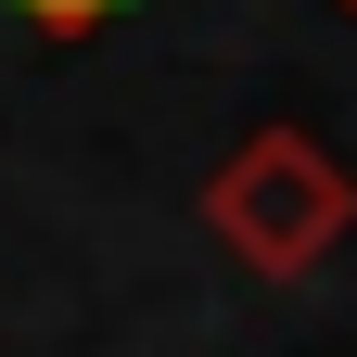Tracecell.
Instances as JSON below:
<instances>
[{
	"label": "cell",
	"mask_w": 357,
	"mask_h": 357,
	"mask_svg": "<svg viewBox=\"0 0 357 357\" xmlns=\"http://www.w3.org/2000/svg\"><path fill=\"white\" fill-rule=\"evenodd\" d=\"M332 13H344V26H357V0H332Z\"/></svg>",
	"instance_id": "cell-3"
},
{
	"label": "cell",
	"mask_w": 357,
	"mask_h": 357,
	"mask_svg": "<svg viewBox=\"0 0 357 357\" xmlns=\"http://www.w3.org/2000/svg\"><path fill=\"white\" fill-rule=\"evenodd\" d=\"M204 230H217V255H230V268H255V281H306V268L357 230V178H344V153L319 141V128L268 115L255 141L217 153V178H204Z\"/></svg>",
	"instance_id": "cell-1"
},
{
	"label": "cell",
	"mask_w": 357,
	"mask_h": 357,
	"mask_svg": "<svg viewBox=\"0 0 357 357\" xmlns=\"http://www.w3.org/2000/svg\"><path fill=\"white\" fill-rule=\"evenodd\" d=\"M13 13H26V26H52V38H89L102 13H128V0H13Z\"/></svg>",
	"instance_id": "cell-2"
}]
</instances>
